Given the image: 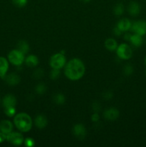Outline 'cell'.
<instances>
[{
    "label": "cell",
    "mask_w": 146,
    "mask_h": 147,
    "mask_svg": "<svg viewBox=\"0 0 146 147\" xmlns=\"http://www.w3.org/2000/svg\"><path fill=\"white\" fill-rule=\"evenodd\" d=\"M4 113L9 117H11L16 113L15 107H8L4 108Z\"/></svg>",
    "instance_id": "26"
},
{
    "label": "cell",
    "mask_w": 146,
    "mask_h": 147,
    "mask_svg": "<svg viewBox=\"0 0 146 147\" xmlns=\"http://www.w3.org/2000/svg\"><path fill=\"white\" fill-rule=\"evenodd\" d=\"M140 5L136 1H131L127 7V11L132 16H137L140 12Z\"/></svg>",
    "instance_id": "10"
},
{
    "label": "cell",
    "mask_w": 146,
    "mask_h": 147,
    "mask_svg": "<svg viewBox=\"0 0 146 147\" xmlns=\"http://www.w3.org/2000/svg\"><path fill=\"white\" fill-rule=\"evenodd\" d=\"M92 110L94 113H98L101 109V106H100V103L99 102L94 101L92 105Z\"/></svg>",
    "instance_id": "29"
},
{
    "label": "cell",
    "mask_w": 146,
    "mask_h": 147,
    "mask_svg": "<svg viewBox=\"0 0 146 147\" xmlns=\"http://www.w3.org/2000/svg\"><path fill=\"white\" fill-rule=\"evenodd\" d=\"M92 121L93 122H97L100 119V116H99L98 113H94L92 115V117H91Z\"/></svg>",
    "instance_id": "32"
},
{
    "label": "cell",
    "mask_w": 146,
    "mask_h": 147,
    "mask_svg": "<svg viewBox=\"0 0 146 147\" xmlns=\"http://www.w3.org/2000/svg\"><path fill=\"white\" fill-rule=\"evenodd\" d=\"M81 1H82V2H84V3H87L89 2V1H90L91 0H80Z\"/></svg>",
    "instance_id": "36"
},
{
    "label": "cell",
    "mask_w": 146,
    "mask_h": 147,
    "mask_svg": "<svg viewBox=\"0 0 146 147\" xmlns=\"http://www.w3.org/2000/svg\"><path fill=\"white\" fill-rule=\"evenodd\" d=\"M24 144L27 147H32L34 146V139H31V138H27L24 141Z\"/></svg>",
    "instance_id": "30"
},
{
    "label": "cell",
    "mask_w": 146,
    "mask_h": 147,
    "mask_svg": "<svg viewBox=\"0 0 146 147\" xmlns=\"http://www.w3.org/2000/svg\"><path fill=\"white\" fill-rule=\"evenodd\" d=\"M17 48H18L17 50L21 51L24 55L27 54L29 51V44L26 41H24V40H21V41L19 42Z\"/></svg>",
    "instance_id": "20"
},
{
    "label": "cell",
    "mask_w": 146,
    "mask_h": 147,
    "mask_svg": "<svg viewBox=\"0 0 146 147\" xmlns=\"http://www.w3.org/2000/svg\"><path fill=\"white\" fill-rule=\"evenodd\" d=\"M9 61L14 65H21L24 61V54L19 50H13L8 55Z\"/></svg>",
    "instance_id": "5"
},
{
    "label": "cell",
    "mask_w": 146,
    "mask_h": 147,
    "mask_svg": "<svg viewBox=\"0 0 146 147\" xmlns=\"http://www.w3.org/2000/svg\"><path fill=\"white\" fill-rule=\"evenodd\" d=\"M103 97H104V98L106 99V100H110V99H111L113 97V94L112 92L107 91L103 94Z\"/></svg>",
    "instance_id": "31"
},
{
    "label": "cell",
    "mask_w": 146,
    "mask_h": 147,
    "mask_svg": "<svg viewBox=\"0 0 146 147\" xmlns=\"http://www.w3.org/2000/svg\"><path fill=\"white\" fill-rule=\"evenodd\" d=\"M145 76H146V70H145Z\"/></svg>",
    "instance_id": "38"
},
{
    "label": "cell",
    "mask_w": 146,
    "mask_h": 147,
    "mask_svg": "<svg viewBox=\"0 0 146 147\" xmlns=\"http://www.w3.org/2000/svg\"><path fill=\"white\" fill-rule=\"evenodd\" d=\"M25 63L29 67H34L39 64V59L34 55H30L25 59Z\"/></svg>",
    "instance_id": "18"
},
{
    "label": "cell",
    "mask_w": 146,
    "mask_h": 147,
    "mask_svg": "<svg viewBox=\"0 0 146 147\" xmlns=\"http://www.w3.org/2000/svg\"><path fill=\"white\" fill-rule=\"evenodd\" d=\"M60 76V69H54L52 68V70L51 73H50V78L52 80H57Z\"/></svg>",
    "instance_id": "25"
},
{
    "label": "cell",
    "mask_w": 146,
    "mask_h": 147,
    "mask_svg": "<svg viewBox=\"0 0 146 147\" xmlns=\"http://www.w3.org/2000/svg\"><path fill=\"white\" fill-rule=\"evenodd\" d=\"M132 26L131 22L130 21V20L127 18H123L122 20H120L119 21V22L117 23V27L121 30L122 32H127L129 30H130Z\"/></svg>",
    "instance_id": "13"
},
{
    "label": "cell",
    "mask_w": 146,
    "mask_h": 147,
    "mask_svg": "<svg viewBox=\"0 0 146 147\" xmlns=\"http://www.w3.org/2000/svg\"><path fill=\"white\" fill-rule=\"evenodd\" d=\"M85 73V66L81 60L74 58L70 60L65 66L66 77L70 80H78L83 77Z\"/></svg>",
    "instance_id": "1"
},
{
    "label": "cell",
    "mask_w": 146,
    "mask_h": 147,
    "mask_svg": "<svg viewBox=\"0 0 146 147\" xmlns=\"http://www.w3.org/2000/svg\"><path fill=\"white\" fill-rule=\"evenodd\" d=\"M104 46H105L106 48L108 50H110V51H114V50H117V43L115 39L108 38L105 40Z\"/></svg>",
    "instance_id": "19"
},
{
    "label": "cell",
    "mask_w": 146,
    "mask_h": 147,
    "mask_svg": "<svg viewBox=\"0 0 146 147\" xmlns=\"http://www.w3.org/2000/svg\"><path fill=\"white\" fill-rule=\"evenodd\" d=\"M130 30L135 34L144 36L146 34V21L145 20H138L132 24Z\"/></svg>",
    "instance_id": "6"
},
{
    "label": "cell",
    "mask_w": 146,
    "mask_h": 147,
    "mask_svg": "<svg viewBox=\"0 0 146 147\" xmlns=\"http://www.w3.org/2000/svg\"><path fill=\"white\" fill-rule=\"evenodd\" d=\"M13 129V125L11 121L7 120H4L0 122V131L5 134L11 133Z\"/></svg>",
    "instance_id": "12"
},
{
    "label": "cell",
    "mask_w": 146,
    "mask_h": 147,
    "mask_svg": "<svg viewBox=\"0 0 146 147\" xmlns=\"http://www.w3.org/2000/svg\"><path fill=\"white\" fill-rule=\"evenodd\" d=\"M17 104V99L13 95L8 94L3 98V106L4 108L15 107Z\"/></svg>",
    "instance_id": "11"
},
{
    "label": "cell",
    "mask_w": 146,
    "mask_h": 147,
    "mask_svg": "<svg viewBox=\"0 0 146 147\" xmlns=\"http://www.w3.org/2000/svg\"><path fill=\"white\" fill-rule=\"evenodd\" d=\"M66 58L64 55L62 53H57L53 55L51 57L50 60V64L52 68L54 69H61L65 65Z\"/></svg>",
    "instance_id": "3"
},
{
    "label": "cell",
    "mask_w": 146,
    "mask_h": 147,
    "mask_svg": "<svg viewBox=\"0 0 146 147\" xmlns=\"http://www.w3.org/2000/svg\"><path fill=\"white\" fill-rule=\"evenodd\" d=\"M131 35L132 34H130V33H129V32L125 33L124 35V39L125 40H127V41H130V37H131Z\"/></svg>",
    "instance_id": "35"
},
{
    "label": "cell",
    "mask_w": 146,
    "mask_h": 147,
    "mask_svg": "<svg viewBox=\"0 0 146 147\" xmlns=\"http://www.w3.org/2000/svg\"><path fill=\"white\" fill-rule=\"evenodd\" d=\"M16 127L21 132H28L32 126V120L28 114L20 113L16 115L14 119Z\"/></svg>",
    "instance_id": "2"
},
{
    "label": "cell",
    "mask_w": 146,
    "mask_h": 147,
    "mask_svg": "<svg viewBox=\"0 0 146 147\" xmlns=\"http://www.w3.org/2000/svg\"><path fill=\"white\" fill-rule=\"evenodd\" d=\"M34 123L39 129H44L47 125V119L43 115H38L34 119Z\"/></svg>",
    "instance_id": "15"
},
{
    "label": "cell",
    "mask_w": 146,
    "mask_h": 147,
    "mask_svg": "<svg viewBox=\"0 0 146 147\" xmlns=\"http://www.w3.org/2000/svg\"><path fill=\"white\" fill-rule=\"evenodd\" d=\"M53 100L54 101V103H57L58 105H62L65 102V97L63 94L62 93H57L54 96L53 98Z\"/></svg>",
    "instance_id": "21"
},
{
    "label": "cell",
    "mask_w": 146,
    "mask_h": 147,
    "mask_svg": "<svg viewBox=\"0 0 146 147\" xmlns=\"http://www.w3.org/2000/svg\"><path fill=\"white\" fill-rule=\"evenodd\" d=\"M5 80L9 86H17L20 82V77L16 73H11L5 77Z\"/></svg>",
    "instance_id": "14"
},
{
    "label": "cell",
    "mask_w": 146,
    "mask_h": 147,
    "mask_svg": "<svg viewBox=\"0 0 146 147\" xmlns=\"http://www.w3.org/2000/svg\"><path fill=\"white\" fill-rule=\"evenodd\" d=\"M7 140L9 143L15 145V146H19L22 144L24 142V137L22 134L17 132H11L7 135Z\"/></svg>",
    "instance_id": "7"
},
{
    "label": "cell",
    "mask_w": 146,
    "mask_h": 147,
    "mask_svg": "<svg viewBox=\"0 0 146 147\" xmlns=\"http://www.w3.org/2000/svg\"><path fill=\"white\" fill-rule=\"evenodd\" d=\"M6 139H7V134L2 133V132H0V143H2Z\"/></svg>",
    "instance_id": "34"
},
{
    "label": "cell",
    "mask_w": 146,
    "mask_h": 147,
    "mask_svg": "<svg viewBox=\"0 0 146 147\" xmlns=\"http://www.w3.org/2000/svg\"><path fill=\"white\" fill-rule=\"evenodd\" d=\"M133 71H134V69H133V65L130 64L125 65L124 67V68H123V72H124V74L127 76H130V75L133 74Z\"/></svg>",
    "instance_id": "24"
},
{
    "label": "cell",
    "mask_w": 146,
    "mask_h": 147,
    "mask_svg": "<svg viewBox=\"0 0 146 147\" xmlns=\"http://www.w3.org/2000/svg\"><path fill=\"white\" fill-rule=\"evenodd\" d=\"M116 51H117V56L122 60H129L133 56L132 48L129 45L125 44V43L117 46Z\"/></svg>",
    "instance_id": "4"
},
{
    "label": "cell",
    "mask_w": 146,
    "mask_h": 147,
    "mask_svg": "<svg viewBox=\"0 0 146 147\" xmlns=\"http://www.w3.org/2000/svg\"><path fill=\"white\" fill-rule=\"evenodd\" d=\"M43 76H44V71L40 68L37 69L33 73V76L35 79H40L41 78H42Z\"/></svg>",
    "instance_id": "28"
},
{
    "label": "cell",
    "mask_w": 146,
    "mask_h": 147,
    "mask_svg": "<svg viewBox=\"0 0 146 147\" xmlns=\"http://www.w3.org/2000/svg\"><path fill=\"white\" fill-rule=\"evenodd\" d=\"M120 112L115 108H111L104 112V117L109 121H115L119 117Z\"/></svg>",
    "instance_id": "9"
},
{
    "label": "cell",
    "mask_w": 146,
    "mask_h": 147,
    "mask_svg": "<svg viewBox=\"0 0 146 147\" xmlns=\"http://www.w3.org/2000/svg\"><path fill=\"white\" fill-rule=\"evenodd\" d=\"M13 4L18 7H23L27 4V0H11Z\"/></svg>",
    "instance_id": "27"
},
{
    "label": "cell",
    "mask_w": 146,
    "mask_h": 147,
    "mask_svg": "<svg viewBox=\"0 0 146 147\" xmlns=\"http://www.w3.org/2000/svg\"><path fill=\"white\" fill-rule=\"evenodd\" d=\"M130 42L134 47H139L143 45V36L139 35L137 34H132L131 37L130 39Z\"/></svg>",
    "instance_id": "17"
},
{
    "label": "cell",
    "mask_w": 146,
    "mask_h": 147,
    "mask_svg": "<svg viewBox=\"0 0 146 147\" xmlns=\"http://www.w3.org/2000/svg\"><path fill=\"white\" fill-rule=\"evenodd\" d=\"M124 12V6L121 3L116 4L115 7L114 8V13L115 15L120 16L123 14Z\"/></svg>",
    "instance_id": "22"
},
{
    "label": "cell",
    "mask_w": 146,
    "mask_h": 147,
    "mask_svg": "<svg viewBox=\"0 0 146 147\" xmlns=\"http://www.w3.org/2000/svg\"><path fill=\"white\" fill-rule=\"evenodd\" d=\"M113 31H114V34H115L116 36H120V34H122V32H122L121 30H120V29H119L118 27H117V26H116V27H115L114 30H113Z\"/></svg>",
    "instance_id": "33"
},
{
    "label": "cell",
    "mask_w": 146,
    "mask_h": 147,
    "mask_svg": "<svg viewBox=\"0 0 146 147\" xmlns=\"http://www.w3.org/2000/svg\"><path fill=\"white\" fill-rule=\"evenodd\" d=\"M9 69V63L7 59L0 57V77H4Z\"/></svg>",
    "instance_id": "16"
},
{
    "label": "cell",
    "mask_w": 146,
    "mask_h": 147,
    "mask_svg": "<svg viewBox=\"0 0 146 147\" xmlns=\"http://www.w3.org/2000/svg\"><path fill=\"white\" fill-rule=\"evenodd\" d=\"M47 90V86L44 84V83H39L35 88V91L37 94L42 95Z\"/></svg>",
    "instance_id": "23"
},
{
    "label": "cell",
    "mask_w": 146,
    "mask_h": 147,
    "mask_svg": "<svg viewBox=\"0 0 146 147\" xmlns=\"http://www.w3.org/2000/svg\"><path fill=\"white\" fill-rule=\"evenodd\" d=\"M145 64L146 65V56H145Z\"/></svg>",
    "instance_id": "37"
},
{
    "label": "cell",
    "mask_w": 146,
    "mask_h": 147,
    "mask_svg": "<svg viewBox=\"0 0 146 147\" xmlns=\"http://www.w3.org/2000/svg\"><path fill=\"white\" fill-rule=\"evenodd\" d=\"M73 133L77 138L80 139H83L86 136L87 131L85 127L82 124H76L73 128Z\"/></svg>",
    "instance_id": "8"
}]
</instances>
